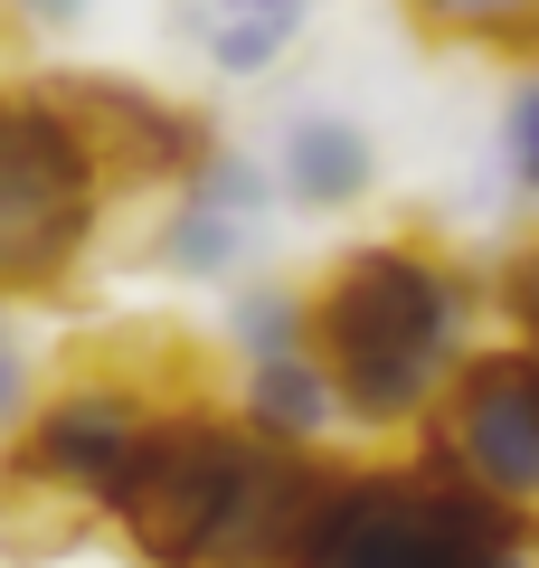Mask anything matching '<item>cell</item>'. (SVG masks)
Returning <instances> with one entry per match:
<instances>
[{
	"label": "cell",
	"mask_w": 539,
	"mask_h": 568,
	"mask_svg": "<svg viewBox=\"0 0 539 568\" xmlns=\"http://www.w3.org/2000/svg\"><path fill=\"white\" fill-rule=\"evenodd\" d=\"M313 484H322V455L265 446L218 388H200V398L161 407L104 530L142 568H294Z\"/></svg>",
	"instance_id": "1"
},
{
	"label": "cell",
	"mask_w": 539,
	"mask_h": 568,
	"mask_svg": "<svg viewBox=\"0 0 539 568\" xmlns=\"http://www.w3.org/2000/svg\"><path fill=\"white\" fill-rule=\"evenodd\" d=\"M482 304H492L482 275L417 227L340 246L313 275V361L340 388V426L417 436L455 388V369L482 351L474 342Z\"/></svg>",
	"instance_id": "2"
},
{
	"label": "cell",
	"mask_w": 539,
	"mask_h": 568,
	"mask_svg": "<svg viewBox=\"0 0 539 568\" xmlns=\"http://www.w3.org/2000/svg\"><path fill=\"white\" fill-rule=\"evenodd\" d=\"M294 568H539V521L482 503L436 455H322Z\"/></svg>",
	"instance_id": "3"
},
{
	"label": "cell",
	"mask_w": 539,
	"mask_h": 568,
	"mask_svg": "<svg viewBox=\"0 0 539 568\" xmlns=\"http://www.w3.org/2000/svg\"><path fill=\"white\" fill-rule=\"evenodd\" d=\"M95 227H104V181L85 162L58 85L48 77L0 85V304L67 284Z\"/></svg>",
	"instance_id": "4"
},
{
	"label": "cell",
	"mask_w": 539,
	"mask_h": 568,
	"mask_svg": "<svg viewBox=\"0 0 539 568\" xmlns=\"http://www.w3.org/2000/svg\"><path fill=\"white\" fill-rule=\"evenodd\" d=\"M417 455L464 474L482 503L539 521V351L530 342H482L455 369V388L436 398V417L417 426Z\"/></svg>",
	"instance_id": "5"
},
{
	"label": "cell",
	"mask_w": 539,
	"mask_h": 568,
	"mask_svg": "<svg viewBox=\"0 0 539 568\" xmlns=\"http://www.w3.org/2000/svg\"><path fill=\"white\" fill-rule=\"evenodd\" d=\"M48 85H58L67 123H77V142H85V162H95V181H104V209L171 200V190L218 152V133H209L200 104L161 95V85H142V77H114V67L85 77L77 67V77H48Z\"/></svg>",
	"instance_id": "6"
},
{
	"label": "cell",
	"mask_w": 539,
	"mask_h": 568,
	"mask_svg": "<svg viewBox=\"0 0 539 568\" xmlns=\"http://www.w3.org/2000/svg\"><path fill=\"white\" fill-rule=\"evenodd\" d=\"M275 219H284V190H275V171H265V152L218 142V152L161 200L152 265H161V275H180V284H227V294H237L246 275H265Z\"/></svg>",
	"instance_id": "7"
},
{
	"label": "cell",
	"mask_w": 539,
	"mask_h": 568,
	"mask_svg": "<svg viewBox=\"0 0 539 568\" xmlns=\"http://www.w3.org/2000/svg\"><path fill=\"white\" fill-rule=\"evenodd\" d=\"M265 171H275V190H284L294 219H350V209L379 200V133H369L350 104L303 95L294 114L275 123V142H265Z\"/></svg>",
	"instance_id": "8"
},
{
	"label": "cell",
	"mask_w": 539,
	"mask_h": 568,
	"mask_svg": "<svg viewBox=\"0 0 539 568\" xmlns=\"http://www.w3.org/2000/svg\"><path fill=\"white\" fill-rule=\"evenodd\" d=\"M227 407L256 426L265 446H284V455H322V446H332V426H340V388H332V369H322L313 351L246 361L237 388H227Z\"/></svg>",
	"instance_id": "9"
},
{
	"label": "cell",
	"mask_w": 539,
	"mask_h": 568,
	"mask_svg": "<svg viewBox=\"0 0 539 568\" xmlns=\"http://www.w3.org/2000/svg\"><path fill=\"white\" fill-rule=\"evenodd\" d=\"M313 29V0H190V39L227 85H265Z\"/></svg>",
	"instance_id": "10"
},
{
	"label": "cell",
	"mask_w": 539,
	"mask_h": 568,
	"mask_svg": "<svg viewBox=\"0 0 539 568\" xmlns=\"http://www.w3.org/2000/svg\"><path fill=\"white\" fill-rule=\"evenodd\" d=\"M398 10L436 48H482V58L539 67V0H398Z\"/></svg>",
	"instance_id": "11"
},
{
	"label": "cell",
	"mask_w": 539,
	"mask_h": 568,
	"mask_svg": "<svg viewBox=\"0 0 539 568\" xmlns=\"http://www.w3.org/2000/svg\"><path fill=\"white\" fill-rule=\"evenodd\" d=\"M227 351L246 361H284V351H313V284L294 275H246L227 294Z\"/></svg>",
	"instance_id": "12"
},
{
	"label": "cell",
	"mask_w": 539,
	"mask_h": 568,
	"mask_svg": "<svg viewBox=\"0 0 539 568\" xmlns=\"http://www.w3.org/2000/svg\"><path fill=\"white\" fill-rule=\"evenodd\" d=\"M482 294H492L501 332L539 351V227H530V237H511V246L492 256V275H482Z\"/></svg>",
	"instance_id": "13"
},
{
	"label": "cell",
	"mask_w": 539,
	"mask_h": 568,
	"mask_svg": "<svg viewBox=\"0 0 539 568\" xmlns=\"http://www.w3.org/2000/svg\"><path fill=\"white\" fill-rule=\"evenodd\" d=\"M501 171H511V190L539 209V67H520L511 95H501Z\"/></svg>",
	"instance_id": "14"
},
{
	"label": "cell",
	"mask_w": 539,
	"mask_h": 568,
	"mask_svg": "<svg viewBox=\"0 0 539 568\" xmlns=\"http://www.w3.org/2000/svg\"><path fill=\"white\" fill-rule=\"evenodd\" d=\"M29 407H39V351L20 342V323H10V304H0V446L29 426Z\"/></svg>",
	"instance_id": "15"
},
{
	"label": "cell",
	"mask_w": 539,
	"mask_h": 568,
	"mask_svg": "<svg viewBox=\"0 0 539 568\" xmlns=\"http://www.w3.org/2000/svg\"><path fill=\"white\" fill-rule=\"evenodd\" d=\"M85 20V0H0V29H20V39H67Z\"/></svg>",
	"instance_id": "16"
}]
</instances>
